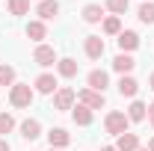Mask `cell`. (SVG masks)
I'll return each mask as SVG.
<instances>
[{
	"label": "cell",
	"instance_id": "6da1fadb",
	"mask_svg": "<svg viewBox=\"0 0 154 151\" xmlns=\"http://www.w3.org/2000/svg\"><path fill=\"white\" fill-rule=\"evenodd\" d=\"M33 98H36V89H33L30 83H15V86L9 89V104H12L15 110H27V107L33 104Z\"/></svg>",
	"mask_w": 154,
	"mask_h": 151
},
{
	"label": "cell",
	"instance_id": "7a4b0ae2",
	"mask_svg": "<svg viewBox=\"0 0 154 151\" xmlns=\"http://www.w3.org/2000/svg\"><path fill=\"white\" fill-rule=\"evenodd\" d=\"M131 128V122H128V113L125 110H110V113L104 116V131L113 133V136H122V133H128Z\"/></svg>",
	"mask_w": 154,
	"mask_h": 151
},
{
	"label": "cell",
	"instance_id": "3957f363",
	"mask_svg": "<svg viewBox=\"0 0 154 151\" xmlns=\"http://www.w3.org/2000/svg\"><path fill=\"white\" fill-rule=\"evenodd\" d=\"M74 104H77V92L71 86H59L57 92H54V110H57V113L74 110Z\"/></svg>",
	"mask_w": 154,
	"mask_h": 151
},
{
	"label": "cell",
	"instance_id": "277c9868",
	"mask_svg": "<svg viewBox=\"0 0 154 151\" xmlns=\"http://www.w3.org/2000/svg\"><path fill=\"white\" fill-rule=\"evenodd\" d=\"M33 89H36V95H51V98H54V92L59 89V80H57V74H51V71H42V74L33 80Z\"/></svg>",
	"mask_w": 154,
	"mask_h": 151
},
{
	"label": "cell",
	"instance_id": "5b68a950",
	"mask_svg": "<svg viewBox=\"0 0 154 151\" xmlns=\"http://www.w3.org/2000/svg\"><path fill=\"white\" fill-rule=\"evenodd\" d=\"M77 104H83V107H89L95 113V110H104L107 107V98L101 92H95V89H80L77 92Z\"/></svg>",
	"mask_w": 154,
	"mask_h": 151
},
{
	"label": "cell",
	"instance_id": "8992f818",
	"mask_svg": "<svg viewBox=\"0 0 154 151\" xmlns=\"http://www.w3.org/2000/svg\"><path fill=\"white\" fill-rule=\"evenodd\" d=\"M33 62L36 65H42V68H51V65H57L59 62V57H57V51L51 48V45H36V51H33Z\"/></svg>",
	"mask_w": 154,
	"mask_h": 151
},
{
	"label": "cell",
	"instance_id": "52a82bcc",
	"mask_svg": "<svg viewBox=\"0 0 154 151\" xmlns=\"http://www.w3.org/2000/svg\"><path fill=\"white\" fill-rule=\"evenodd\" d=\"M104 51H107V45H104V39H101V36H95V33H92V36L83 39V54L92 59V62H98V59L104 57Z\"/></svg>",
	"mask_w": 154,
	"mask_h": 151
},
{
	"label": "cell",
	"instance_id": "ba28073f",
	"mask_svg": "<svg viewBox=\"0 0 154 151\" xmlns=\"http://www.w3.org/2000/svg\"><path fill=\"white\" fill-rule=\"evenodd\" d=\"M107 86H110V74L104 71V68H92L89 74H86V89H95V92H107Z\"/></svg>",
	"mask_w": 154,
	"mask_h": 151
},
{
	"label": "cell",
	"instance_id": "9c48e42d",
	"mask_svg": "<svg viewBox=\"0 0 154 151\" xmlns=\"http://www.w3.org/2000/svg\"><path fill=\"white\" fill-rule=\"evenodd\" d=\"M116 42H119V54H134L139 48V33L136 30H122L116 36Z\"/></svg>",
	"mask_w": 154,
	"mask_h": 151
},
{
	"label": "cell",
	"instance_id": "30bf717a",
	"mask_svg": "<svg viewBox=\"0 0 154 151\" xmlns=\"http://www.w3.org/2000/svg\"><path fill=\"white\" fill-rule=\"evenodd\" d=\"M80 15H83V21H86V24H101V21L107 18V9H104L101 3H86Z\"/></svg>",
	"mask_w": 154,
	"mask_h": 151
},
{
	"label": "cell",
	"instance_id": "8fae6325",
	"mask_svg": "<svg viewBox=\"0 0 154 151\" xmlns=\"http://www.w3.org/2000/svg\"><path fill=\"white\" fill-rule=\"evenodd\" d=\"M71 122H74L77 128H89V125L95 122V113H92L89 107H83V104H74V110H71Z\"/></svg>",
	"mask_w": 154,
	"mask_h": 151
},
{
	"label": "cell",
	"instance_id": "7c38bea8",
	"mask_svg": "<svg viewBox=\"0 0 154 151\" xmlns=\"http://www.w3.org/2000/svg\"><path fill=\"white\" fill-rule=\"evenodd\" d=\"M119 95L122 98H136V92H139V80H136L134 74H125V77H119Z\"/></svg>",
	"mask_w": 154,
	"mask_h": 151
},
{
	"label": "cell",
	"instance_id": "4fadbf2b",
	"mask_svg": "<svg viewBox=\"0 0 154 151\" xmlns=\"http://www.w3.org/2000/svg\"><path fill=\"white\" fill-rule=\"evenodd\" d=\"M18 131H21V136H24L27 142H33V139L42 136V122H38V119H24L18 125Z\"/></svg>",
	"mask_w": 154,
	"mask_h": 151
},
{
	"label": "cell",
	"instance_id": "5bb4252c",
	"mask_svg": "<svg viewBox=\"0 0 154 151\" xmlns=\"http://www.w3.org/2000/svg\"><path fill=\"white\" fill-rule=\"evenodd\" d=\"M24 33H27V39H30V42L42 45V42L48 39V24L36 18V21H30V24H27V30H24Z\"/></svg>",
	"mask_w": 154,
	"mask_h": 151
},
{
	"label": "cell",
	"instance_id": "9a60e30c",
	"mask_svg": "<svg viewBox=\"0 0 154 151\" xmlns=\"http://www.w3.org/2000/svg\"><path fill=\"white\" fill-rule=\"evenodd\" d=\"M36 15H38V21H45V24L54 21L59 15V3L57 0H42V3L36 6Z\"/></svg>",
	"mask_w": 154,
	"mask_h": 151
},
{
	"label": "cell",
	"instance_id": "2e32d148",
	"mask_svg": "<svg viewBox=\"0 0 154 151\" xmlns=\"http://www.w3.org/2000/svg\"><path fill=\"white\" fill-rule=\"evenodd\" d=\"M48 142H51V148H68L71 133L65 131V128H51L48 131Z\"/></svg>",
	"mask_w": 154,
	"mask_h": 151
},
{
	"label": "cell",
	"instance_id": "e0dca14e",
	"mask_svg": "<svg viewBox=\"0 0 154 151\" xmlns=\"http://www.w3.org/2000/svg\"><path fill=\"white\" fill-rule=\"evenodd\" d=\"M136 68V59L131 57V54H116V59H113V71L116 74H131V71H134Z\"/></svg>",
	"mask_w": 154,
	"mask_h": 151
},
{
	"label": "cell",
	"instance_id": "ac0fdd59",
	"mask_svg": "<svg viewBox=\"0 0 154 151\" xmlns=\"http://www.w3.org/2000/svg\"><path fill=\"white\" fill-rule=\"evenodd\" d=\"M77 71H80V65H77V59H71V57H62V59L57 62V74L65 77V80L77 77Z\"/></svg>",
	"mask_w": 154,
	"mask_h": 151
},
{
	"label": "cell",
	"instance_id": "d6986e66",
	"mask_svg": "<svg viewBox=\"0 0 154 151\" xmlns=\"http://www.w3.org/2000/svg\"><path fill=\"white\" fill-rule=\"evenodd\" d=\"M148 119V104H142V101H131V107H128V122L134 125V122H145Z\"/></svg>",
	"mask_w": 154,
	"mask_h": 151
},
{
	"label": "cell",
	"instance_id": "ffe728a7",
	"mask_svg": "<svg viewBox=\"0 0 154 151\" xmlns=\"http://www.w3.org/2000/svg\"><path fill=\"white\" fill-rule=\"evenodd\" d=\"M116 148L119 151H136V148H142V145H139V136H136V133H122V136H116Z\"/></svg>",
	"mask_w": 154,
	"mask_h": 151
},
{
	"label": "cell",
	"instance_id": "44dd1931",
	"mask_svg": "<svg viewBox=\"0 0 154 151\" xmlns=\"http://www.w3.org/2000/svg\"><path fill=\"white\" fill-rule=\"evenodd\" d=\"M101 30H104V36H119L122 33V18L119 15H107L101 21Z\"/></svg>",
	"mask_w": 154,
	"mask_h": 151
},
{
	"label": "cell",
	"instance_id": "7402d4cb",
	"mask_svg": "<svg viewBox=\"0 0 154 151\" xmlns=\"http://www.w3.org/2000/svg\"><path fill=\"white\" fill-rule=\"evenodd\" d=\"M136 18L142 21V24H154V0H145V3H139V9H136Z\"/></svg>",
	"mask_w": 154,
	"mask_h": 151
},
{
	"label": "cell",
	"instance_id": "603a6c76",
	"mask_svg": "<svg viewBox=\"0 0 154 151\" xmlns=\"http://www.w3.org/2000/svg\"><path fill=\"white\" fill-rule=\"evenodd\" d=\"M6 9H9V15H30V0H6Z\"/></svg>",
	"mask_w": 154,
	"mask_h": 151
},
{
	"label": "cell",
	"instance_id": "cb8c5ba5",
	"mask_svg": "<svg viewBox=\"0 0 154 151\" xmlns=\"http://www.w3.org/2000/svg\"><path fill=\"white\" fill-rule=\"evenodd\" d=\"M104 9L110 15H125L131 9V0H104Z\"/></svg>",
	"mask_w": 154,
	"mask_h": 151
},
{
	"label": "cell",
	"instance_id": "d4e9b609",
	"mask_svg": "<svg viewBox=\"0 0 154 151\" xmlns=\"http://www.w3.org/2000/svg\"><path fill=\"white\" fill-rule=\"evenodd\" d=\"M15 77H18V74H15V68H12V65H6V62L0 65V86H9V89H12V86L18 83Z\"/></svg>",
	"mask_w": 154,
	"mask_h": 151
},
{
	"label": "cell",
	"instance_id": "484cf974",
	"mask_svg": "<svg viewBox=\"0 0 154 151\" xmlns=\"http://www.w3.org/2000/svg\"><path fill=\"white\" fill-rule=\"evenodd\" d=\"M18 128V122H15V116L12 113H0V136L6 139V133H12Z\"/></svg>",
	"mask_w": 154,
	"mask_h": 151
},
{
	"label": "cell",
	"instance_id": "4316f807",
	"mask_svg": "<svg viewBox=\"0 0 154 151\" xmlns=\"http://www.w3.org/2000/svg\"><path fill=\"white\" fill-rule=\"evenodd\" d=\"M0 151H12V145H9V139H3V136H0Z\"/></svg>",
	"mask_w": 154,
	"mask_h": 151
},
{
	"label": "cell",
	"instance_id": "83f0119b",
	"mask_svg": "<svg viewBox=\"0 0 154 151\" xmlns=\"http://www.w3.org/2000/svg\"><path fill=\"white\" fill-rule=\"evenodd\" d=\"M148 122H151V128H154V101L148 104Z\"/></svg>",
	"mask_w": 154,
	"mask_h": 151
},
{
	"label": "cell",
	"instance_id": "f1b7e54d",
	"mask_svg": "<svg viewBox=\"0 0 154 151\" xmlns=\"http://www.w3.org/2000/svg\"><path fill=\"white\" fill-rule=\"evenodd\" d=\"M148 89L154 92V71H151V77H148Z\"/></svg>",
	"mask_w": 154,
	"mask_h": 151
},
{
	"label": "cell",
	"instance_id": "f546056e",
	"mask_svg": "<svg viewBox=\"0 0 154 151\" xmlns=\"http://www.w3.org/2000/svg\"><path fill=\"white\" fill-rule=\"evenodd\" d=\"M101 151H119V148H116V145H104Z\"/></svg>",
	"mask_w": 154,
	"mask_h": 151
},
{
	"label": "cell",
	"instance_id": "4dcf8cb0",
	"mask_svg": "<svg viewBox=\"0 0 154 151\" xmlns=\"http://www.w3.org/2000/svg\"><path fill=\"white\" fill-rule=\"evenodd\" d=\"M148 151H154V136H151V139H148Z\"/></svg>",
	"mask_w": 154,
	"mask_h": 151
},
{
	"label": "cell",
	"instance_id": "1f68e13d",
	"mask_svg": "<svg viewBox=\"0 0 154 151\" xmlns=\"http://www.w3.org/2000/svg\"><path fill=\"white\" fill-rule=\"evenodd\" d=\"M51 151H65V148H51Z\"/></svg>",
	"mask_w": 154,
	"mask_h": 151
},
{
	"label": "cell",
	"instance_id": "d6a6232c",
	"mask_svg": "<svg viewBox=\"0 0 154 151\" xmlns=\"http://www.w3.org/2000/svg\"><path fill=\"white\" fill-rule=\"evenodd\" d=\"M136 151H148V148H136Z\"/></svg>",
	"mask_w": 154,
	"mask_h": 151
},
{
	"label": "cell",
	"instance_id": "836d02e7",
	"mask_svg": "<svg viewBox=\"0 0 154 151\" xmlns=\"http://www.w3.org/2000/svg\"><path fill=\"white\" fill-rule=\"evenodd\" d=\"M38 3H42V0H38Z\"/></svg>",
	"mask_w": 154,
	"mask_h": 151
}]
</instances>
